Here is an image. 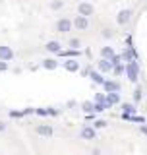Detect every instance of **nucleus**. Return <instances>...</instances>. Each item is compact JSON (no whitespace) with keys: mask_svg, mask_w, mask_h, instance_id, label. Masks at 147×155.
Here are the masks:
<instances>
[{"mask_svg":"<svg viewBox=\"0 0 147 155\" xmlns=\"http://www.w3.org/2000/svg\"><path fill=\"white\" fill-rule=\"evenodd\" d=\"M124 72H126V76L130 78V81H138V76H139V66H138V62H136V60L128 62V64L124 66Z\"/></svg>","mask_w":147,"mask_h":155,"instance_id":"nucleus-1","label":"nucleus"},{"mask_svg":"<svg viewBox=\"0 0 147 155\" xmlns=\"http://www.w3.org/2000/svg\"><path fill=\"white\" fill-rule=\"evenodd\" d=\"M56 29L60 33H68L72 29V21L70 19H66V18H62V19H58V23H56Z\"/></svg>","mask_w":147,"mask_h":155,"instance_id":"nucleus-2","label":"nucleus"},{"mask_svg":"<svg viewBox=\"0 0 147 155\" xmlns=\"http://www.w3.org/2000/svg\"><path fill=\"white\" fill-rule=\"evenodd\" d=\"M74 25L80 29V31H85V29L89 27V19H87L85 16H77V18H76V21H74Z\"/></svg>","mask_w":147,"mask_h":155,"instance_id":"nucleus-3","label":"nucleus"},{"mask_svg":"<svg viewBox=\"0 0 147 155\" xmlns=\"http://www.w3.org/2000/svg\"><path fill=\"white\" fill-rule=\"evenodd\" d=\"M93 10H95V8H93L89 2H81L80 8H77V12H80V16H85L87 18V16H91V14H93Z\"/></svg>","mask_w":147,"mask_h":155,"instance_id":"nucleus-4","label":"nucleus"},{"mask_svg":"<svg viewBox=\"0 0 147 155\" xmlns=\"http://www.w3.org/2000/svg\"><path fill=\"white\" fill-rule=\"evenodd\" d=\"M130 16H132L130 10H122V12L118 14V18H116V21H118L120 25H124V23H128V21H130Z\"/></svg>","mask_w":147,"mask_h":155,"instance_id":"nucleus-5","label":"nucleus"},{"mask_svg":"<svg viewBox=\"0 0 147 155\" xmlns=\"http://www.w3.org/2000/svg\"><path fill=\"white\" fill-rule=\"evenodd\" d=\"M12 56H14V52L10 51L8 47H0V60H12Z\"/></svg>","mask_w":147,"mask_h":155,"instance_id":"nucleus-6","label":"nucleus"},{"mask_svg":"<svg viewBox=\"0 0 147 155\" xmlns=\"http://www.w3.org/2000/svg\"><path fill=\"white\" fill-rule=\"evenodd\" d=\"M103 87H105L109 93H110V91H116V93L120 91V84H118V81H105V84H103Z\"/></svg>","mask_w":147,"mask_h":155,"instance_id":"nucleus-7","label":"nucleus"},{"mask_svg":"<svg viewBox=\"0 0 147 155\" xmlns=\"http://www.w3.org/2000/svg\"><path fill=\"white\" fill-rule=\"evenodd\" d=\"M64 66H66L68 72H77V70H80V62L74 60V58H72V60H68V62H64Z\"/></svg>","mask_w":147,"mask_h":155,"instance_id":"nucleus-8","label":"nucleus"},{"mask_svg":"<svg viewBox=\"0 0 147 155\" xmlns=\"http://www.w3.org/2000/svg\"><path fill=\"white\" fill-rule=\"evenodd\" d=\"M81 138L83 140H95V128H83L81 130Z\"/></svg>","mask_w":147,"mask_h":155,"instance_id":"nucleus-9","label":"nucleus"},{"mask_svg":"<svg viewBox=\"0 0 147 155\" xmlns=\"http://www.w3.org/2000/svg\"><path fill=\"white\" fill-rule=\"evenodd\" d=\"M105 99H106V103H109V105H116V103L120 101V97H118V93H116V91H110V93L106 95Z\"/></svg>","mask_w":147,"mask_h":155,"instance_id":"nucleus-10","label":"nucleus"},{"mask_svg":"<svg viewBox=\"0 0 147 155\" xmlns=\"http://www.w3.org/2000/svg\"><path fill=\"white\" fill-rule=\"evenodd\" d=\"M122 56H124V60H126V62H132V60H136V52H134V48H132V47H128V48L124 51V54H122Z\"/></svg>","mask_w":147,"mask_h":155,"instance_id":"nucleus-11","label":"nucleus"},{"mask_svg":"<svg viewBox=\"0 0 147 155\" xmlns=\"http://www.w3.org/2000/svg\"><path fill=\"white\" fill-rule=\"evenodd\" d=\"M110 68H112V64H110V60H106V58H103L99 62V70L101 72H110Z\"/></svg>","mask_w":147,"mask_h":155,"instance_id":"nucleus-12","label":"nucleus"},{"mask_svg":"<svg viewBox=\"0 0 147 155\" xmlns=\"http://www.w3.org/2000/svg\"><path fill=\"white\" fill-rule=\"evenodd\" d=\"M37 134L39 136H52V128H51V126H39Z\"/></svg>","mask_w":147,"mask_h":155,"instance_id":"nucleus-13","label":"nucleus"},{"mask_svg":"<svg viewBox=\"0 0 147 155\" xmlns=\"http://www.w3.org/2000/svg\"><path fill=\"white\" fill-rule=\"evenodd\" d=\"M101 54H103V58H112L114 56V51H112V47H103V51H101Z\"/></svg>","mask_w":147,"mask_h":155,"instance_id":"nucleus-14","label":"nucleus"},{"mask_svg":"<svg viewBox=\"0 0 147 155\" xmlns=\"http://www.w3.org/2000/svg\"><path fill=\"white\" fill-rule=\"evenodd\" d=\"M47 48H48L51 52H60V51H62V48H60V43H58V41H51V43L47 45Z\"/></svg>","mask_w":147,"mask_h":155,"instance_id":"nucleus-15","label":"nucleus"},{"mask_svg":"<svg viewBox=\"0 0 147 155\" xmlns=\"http://www.w3.org/2000/svg\"><path fill=\"white\" fill-rule=\"evenodd\" d=\"M43 68H47V70H54V68H56V60H52V58H47V60L43 62Z\"/></svg>","mask_w":147,"mask_h":155,"instance_id":"nucleus-16","label":"nucleus"},{"mask_svg":"<svg viewBox=\"0 0 147 155\" xmlns=\"http://www.w3.org/2000/svg\"><path fill=\"white\" fill-rule=\"evenodd\" d=\"M122 109H124V113H122V114H134L136 113V107L130 105V103H124V105H122Z\"/></svg>","mask_w":147,"mask_h":155,"instance_id":"nucleus-17","label":"nucleus"},{"mask_svg":"<svg viewBox=\"0 0 147 155\" xmlns=\"http://www.w3.org/2000/svg\"><path fill=\"white\" fill-rule=\"evenodd\" d=\"M83 110H85V113H95V103H93V101H85V103H83Z\"/></svg>","mask_w":147,"mask_h":155,"instance_id":"nucleus-18","label":"nucleus"},{"mask_svg":"<svg viewBox=\"0 0 147 155\" xmlns=\"http://www.w3.org/2000/svg\"><path fill=\"white\" fill-rule=\"evenodd\" d=\"M91 80H93V81H97V84H101V85L105 84V78H103L101 74H97V72H93V74H91Z\"/></svg>","mask_w":147,"mask_h":155,"instance_id":"nucleus-19","label":"nucleus"},{"mask_svg":"<svg viewBox=\"0 0 147 155\" xmlns=\"http://www.w3.org/2000/svg\"><path fill=\"white\" fill-rule=\"evenodd\" d=\"M141 97H143V93H141V87H138V89L134 91V101H136V103H139Z\"/></svg>","mask_w":147,"mask_h":155,"instance_id":"nucleus-20","label":"nucleus"},{"mask_svg":"<svg viewBox=\"0 0 147 155\" xmlns=\"http://www.w3.org/2000/svg\"><path fill=\"white\" fill-rule=\"evenodd\" d=\"M62 6H64V2H62V0H54V2L51 4V8H52V10H60Z\"/></svg>","mask_w":147,"mask_h":155,"instance_id":"nucleus-21","label":"nucleus"},{"mask_svg":"<svg viewBox=\"0 0 147 155\" xmlns=\"http://www.w3.org/2000/svg\"><path fill=\"white\" fill-rule=\"evenodd\" d=\"M122 72H124V66H122V64H116V66H114V74H116V76H120Z\"/></svg>","mask_w":147,"mask_h":155,"instance_id":"nucleus-22","label":"nucleus"},{"mask_svg":"<svg viewBox=\"0 0 147 155\" xmlns=\"http://www.w3.org/2000/svg\"><path fill=\"white\" fill-rule=\"evenodd\" d=\"M110 64H112V66H116V64H120V56H116V54H114V56H112V58H110Z\"/></svg>","mask_w":147,"mask_h":155,"instance_id":"nucleus-23","label":"nucleus"},{"mask_svg":"<svg viewBox=\"0 0 147 155\" xmlns=\"http://www.w3.org/2000/svg\"><path fill=\"white\" fill-rule=\"evenodd\" d=\"M105 126H106L105 120H95V128H105Z\"/></svg>","mask_w":147,"mask_h":155,"instance_id":"nucleus-24","label":"nucleus"},{"mask_svg":"<svg viewBox=\"0 0 147 155\" xmlns=\"http://www.w3.org/2000/svg\"><path fill=\"white\" fill-rule=\"evenodd\" d=\"M70 47H74L77 51V48H80V41H77V39H72V41H70Z\"/></svg>","mask_w":147,"mask_h":155,"instance_id":"nucleus-25","label":"nucleus"},{"mask_svg":"<svg viewBox=\"0 0 147 155\" xmlns=\"http://www.w3.org/2000/svg\"><path fill=\"white\" fill-rule=\"evenodd\" d=\"M103 37H105V39H110V31H109V29H103Z\"/></svg>","mask_w":147,"mask_h":155,"instance_id":"nucleus-26","label":"nucleus"},{"mask_svg":"<svg viewBox=\"0 0 147 155\" xmlns=\"http://www.w3.org/2000/svg\"><path fill=\"white\" fill-rule=\"evenodd\" d=\"M37 113H39V114H41V116H45V114H48V110H45V109H39V110H37Z\"/></svg>","mask_w":147,"mask_h":155,"instance_id":"nucleus-27","label":"nucleus"},{"mask_svg":"<svg viewBox=\"0 0 147 155\" xmlns=\"http://www.w3.org/2000/svg\"><path fill=\"white\" fill-rule=\"evenodd\" d=\"M6 68H8V64H6V62L2 60V62H0V70H6Z\"/></svg>","mask_w":147,"mask_h":155,"instance_id":"nucleus-28","label":"nucleus"},{"mask_svg":"<svg viewBox=\"0 0 147 155\" xmlns=\"http://www.w3.org/2000/svg\"><path fill=\"white\" fill-rule=\"evenodd\" d=\"M4 128H6V126H4V122H2V120H0V132H2Z\"/></svg>","mask_w":147,"mask_h":155,"instance_id":"nucleus-29","label":"nucleus"},{"mask_svg":"<svg viewBox=\"0 0 147 155\" xmlns=\"http://www.w3.org/2000/svg\"><path fill=\"white\" fill-rule=\"evenodd\" d=\"M141 132H143V134L147 136V126H143V128H141Z\"/></svg>","mask_w":147,"mask_h":155,"instance_id":"nucleus-30","label":"nucleus"}]
</instances>
